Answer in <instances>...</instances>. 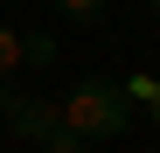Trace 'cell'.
<instances>
[{
  "instance_id": "cell-1",
  "label": "cell",
  "mask_w": 160,
  "mask_h": 153,
  "mask_svg": "<svg viewBox=\"0 0 160 153\" xmlns=\"http://www.w3.org/2000/svg\"><path fill=\"white\" fill-rule=\"evenodd\" d=\"M56 118H63V132H77L84 146H104V139H118L125 125H132V105L118 97V84L84 76V84H70V91H63Z\"/></svg>"
},
{
  "instance_id": "cell-2",
  "label": "cell",
  "mask_w": 160,
  "mask_h": 153,
  "mask_svg": "<svg viewBox=\"0 0 160 153\" xmlns=\"http://www.w3.org/2000/svg\"><path fill=\"white\" fill-rule=\"evenodd\" d=\"M56 105H49V97H14V105H7V132H21V139H49V132H56Z\"/></svg>"
},
{
  "instance_id": "cell-3",
  "label": "cell",
  "mask_w": 160,
  "mask_h": 153,
  "mask_svg": "<svg viewBox=\"0 0 160 153\" xmlns=\"http://www.w3.org/2000/svg\"><path fill=\"white\" fill-rule=\"evenodd\" d=\"M21 63H28V70H49V63H56V28L21 35Z\"/></svg>"
},
{
  "instance_id": "cell-4",
  "label": "cell",
  "mask_w": 160,
  "mask_h": 153,
  "mask_svg": "<svg viewBox=\"0 0 160 153\" xmlns=\"http://www.w3.org/2000/svg\"><path fill=\"white\" fill-rule=\"evenodd\" d=\"M56 14H63V21H104L112 0H56Z\"/></svg>"
},
{
  "instance_id": "cell-5",
  "label": "cell",
  "mask_w": 160,
  "mask_h": 153,
  "mask_svg": "<svg viewBox=\"0 0 160 153\" xmlns=\"http://www.w3.org/2000/svg\"><path fill=\"white\" fill-rule=\"evenodd\" d=\"M118 97H125V105H153V97H160V76H125Z\"/></svg>"
},
{
  "instance_id": "cell-6",
  "label": "cell",
  "mask_w": 160,
  "mask_h": 153,
  "mask_svg": "<svg viewBox=\"0 0 160 153\" xmlns=\"http://www.w3.org/2000/svg\"><path fill=\"white\" fill-rule=\"evenodd\" d=\"M14 70H21V35L0 21V76H14Z\"/></svg>"
},
{
  "instance_id": "cell-7",
  "label": "cell",
  "mask_w": 160,
  "mask_h": 153,
  "mask_svg": "<svg viewBox=\"0 0 160 153\" xmlns=\"http://www.w3.org/2000/svg\"><path fill=\"white\" fill-rule=\"evenodd\" d=\"M42 153H91V146H84V139H77V132H63V125H56V132H49V139H42Z\"/></svg>"
},
{
  "instance_id": "cell-8",
  "label": "cell",
  "mask_w": 160,
  "mask_h": 153,
  "mask_svg": "<svg viewBox=\"0 0 160 153\" xmlns=\"http://www.w3.org/2000/svg\"><path fill=\"white\" fill-rule=\"evenodd\" d=\"M7 105H14V91H7V76H0V118H7Z\"/></svg>"
},
{
  "instance_id": "cell-9",
  "label": "cell",
  "mask_w": 160,
  "mask_h": 153,
  "mask_svg": "<svg viewBox=\"0 0 160 153\" xmlns=\"http://www.w3.org/2000/svg\"><path fill=\"white\" fill-rule=\"evenodd\" d=\"M146 111H153V125H160V97H153V105H146Z\"/></svg>"
},
{
  "instance_id": "cell-10",
  "label": "cell",
  "mask_w": 160,
  "mask_h": 153,
  "mask_svg": "<svg viewBox=\"0 0 160 153\" xmlns=\"http://www.w3.org/2000/svg\"><path fill=\"white\" fill-rule=\"evenodd\" d=\"M146 7H153V14H160V0H146Z\"/></svg>"
}]
</instances>
